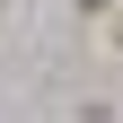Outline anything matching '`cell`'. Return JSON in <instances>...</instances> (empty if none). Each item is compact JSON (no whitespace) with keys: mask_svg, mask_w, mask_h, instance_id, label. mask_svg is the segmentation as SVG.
Masks as SVG:
<instances>
[{"mask_svg":"<svg viewBox=\"0 0 123 123\" xmlns=\"http://www.w3.org/2000/svg\"><path fill=\"white\" fill-rule=\"evenodd\" d=\"M70 123H123V114H114V97H79V105H70Z\"/></svg>","mask_w":123,"mask_h":123,"instance_id":"6da1fadb","label":"cell"},{"mask_svg":"<svg viewBox=\"0 0 123 123\" xmlns=\"http://www.w3.org/2000/svg\"><path fill=\"white\" fill-rule=\"evenodd\" d=\"M97 62H123V18H105V26H97Z\"/></svg>","mask_w":123,"mask_h":123,"instance_id":"7a4b0ae2","label":"cell"},{"mask_svg":"<svg viewBox=\"0 0 123 123\" xmlns=\"http://www.w3.org/2000/svg\"><path fill=\"white\" fill-rule=\"evenodd\" d=\"M70 9H79L88 26H105V18H123V0H70Z\"/></svg>","mask_w":123,"mask_h":123,"instance_id":"3957f363","label":"cell"},{"mask_svg":"<svg viewBox=\"0 0 123 123\" xmlns=\"http://www.w3.org/2000/svg\"><path fill=\"white\" fill-rule=\"evenodd\" d=\"M0 9H9V0H0Z\"/></svg>","mask_w":123,"mask_h":123,"instance_id":"277c9868","label":"cell"}]
</instances>
